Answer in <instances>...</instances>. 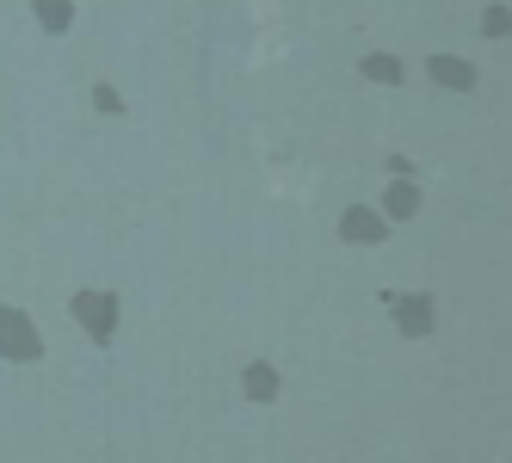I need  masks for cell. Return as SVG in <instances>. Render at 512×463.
<instances>
[{
	"label": "cell",
	"mask_w": 512,
	"mask_h": 463,
	"mask_svg": "<svg viewBox=\"0 0 512 463\" xmlns=\"http://www.w3.org/2000/svg\"><path fill=\"white\" fill-rule=\"evenodd\" d=\"M506 25H512L506 7H488V13H482V31H488V38H506Z\"/></svg>",
	"instance_id": "cell-10"
},
{
	"label": "cell",
	"mask_w": 512,
	"mask_h": 463,
	"mask_svg": "<svg viewBox=\"0 0 512 463\" xmlns=\"http://www.w3.org/2000/svg\"><path fill=\"white\" fill-rule=\"evenodd\" d=\"M383 210H389L383 223H408L414 210H420V186H414V180H395V186L383 192Z\"/></svg>",
	"instance_id": "cell-5"
},
{
	"label": "cell",
	"mask_w": 512,
	"mask_h": 463,
	"mask_svg": "<svg viewBox=\"0 0 512 463\" xmlns=\"http://www.w3.org/2000/svg\"><path fill=\"white\" fill-rule=\"evenodd\" d=\"M340 235H346V241H364V247H377V241L389 235V223L377 217V210H364V204H352L346 217H340Z\"/></svg>",
	"instance_id": "cell-4"
},
{
	"label": "cell",
	"mask_w": 512,
	"mask_h": 463,
	"mask_svg": "<svg viewBox=\"0 0 512 463\" xmlns=\"http://www.w3.org/2000/svg\"><path fill=\"white\" fill-rule=\"evenodd\" d=\"M31 13H38L44 31H68V25H75V7H68V0H38Z\"/></svg>",
	"instance_id": "cell-9"
},
{
	"label": "cell",
	"mask_w": 512,
	"mask_h": 463,
	"mask_svg": "<svg viewBox=\"0 0 512 463\" xmlns=\"http://www.w3.org/2000/svg\"><path fill=\"white\" fill-rule=\"evenodd\" d=\"M0 352H7L13 365H31V359L44 352V340H38V328H31L25 309H7V303H0Z\"/></svg>",
	"instance_id": "cell-1"
},
{
	"label": "cell",
	"mask_w": 512,
	"mask_h": 463,
	"mask_svg": "<svg viewBox=\"0 0 512 463\" xmlns=\"http://www.w3.org/2000/svg\"><path fill=\"white\" fill-rule=\"evenodd\" d=\"M364 81L401 87V81H408V62H401V56H364Z\"/></svg>",
	"instance_id": "cell-7"
},
{
	"label": "cell",
	"mask_w": 512,
	"mask_h": 463,
	"mask_svg": "<svg viewBox=\"0 0 512 463\" xmlns=\"http://www.w3.org/2000/svg\"><path fill=\"white\" fill-rule=\"evenodd\" d=\"M75 322L105 346V340L118 334V297H105V291H81V297H75Z\"/></svg>",
	"instance_id": "cell-2"
},
{
	"label": "cell",
	"mask_w": 512,
	"mask_h": 463,
	"mask_svg": "<svg viewBox=\"0 0 512 463\" xmlns=\"http://www.w3.org/2000/svg\"><path fill=\"white\" fill-rule=\"evenodd\" d=\"M395 322H401V334H414V340H426V334H432V297H420V291H408V297H395Z\"/></svg>",
	"instance_id": "cell-3"
},
{
	"label": "cell",
	"mask_w": 512,
	"mask_h": 463,
	"mask_svg": "<svg viewBox=\"0 0 512 463\" xmlns=\"http://www.w3.org/2000/svg\"><path fill=\"white\" fill-rule=\"evenodd\" d=\"M241 383H247V396H253V402H272V396H278V371H272V365H247Z\"/></svg>",
	"instance_id": "cell-8"
},
{
	"label": "cell",
	"mask_w": 512,
	"mask_h": 463,
	"mask_svg": "<svg viewBox=\"0 0 512 463\" xmlns=\"http://www.w3.org/2000/svg\"><path fill=\"white\" fill-rule=\"evenodd\" d=\"M432 81H438V87L469 93V87H475V68H469L463 56H432Z\"/></svg>",
	"instance_id": "cell-6"
}]
</instances>
